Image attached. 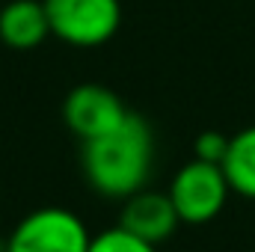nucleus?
Returning <instances> with one entry per match:
<instances>
[{
	"instance_id": "1",
	"label": "nucleus",
	"mask_w": 255,
	"mask_h": 252,
	"mask_svg": "<svg viewBox=\"0 0 255 252\" xmlns=\"http://www.w3.org/2000/svg\"><path fill=\"white\" fill-rule=\"evenodd\" d=\"M154 163V133L148 122L130 113L122 125L83 142L80 166L89 187L104 199H128L145 187Z\"/></svg>"
},
{
	"instance_id": "2",
	"label": "nucleus",
	"mask_w": 255,
	"mask_h": 252,
	"mask_svg": "<svg viewBox=\"0 0 255 252\" xmlns=\"http://www.w3.org/2000/svg\"><path fill=\"white\" fill-rule=\"evenodd\" d=\"M169 199L181 217V223L187 226H205L214 217H220V211L226 208L232 184L226 178V169L220 163H208L193 157L190 163H184L172 181H169Z\"/></svg>"
},
{
	"instance_id": "3",
	"label": "nucleus",
	"mask_w": 255,
	"mask_h": 252,
	"mask_svg": "<svg viewBox=\"0 0 255 252\" xmlns=\"http://www.w3.org/2000/svg\"><path fill=\"white\" fill-rule=\"evenodd\" d=\"M51 36L74 48H95L110 42L122 24L119 0H45Z\"/></svg>"
},
{
	"instance_id": "4",
	"label": "nucleus",
	"mask_w": 255,
	"mask_h": 252,
	"mask_svg": "<svg viewBox=\"0 0 255 252\" xmlns=\"http://www.w3.org/2000/svg\"><path fill=\"white\" fill-rule=\"evenodd\" d=\"M92 235L68 208H39L6 238V252H89Z\"/></svg>"
},
{
	"instance_id": "5",
	"label": "nucleus",
	"mask_w": 255,
	"mask_h": 252,
	"mask_svg": "<svg viewBox=\"0 0 255 252\" xmlns=\"http://www.w3.org/2000/svg\"><path fill=\"white\" fill-rule=\"evenodd\" d=\"M128 116L130 110L125 107V101L101 83H80L63 101V122L80 142L116 130Z\"/></svg>"
},
{
	"instance_id": "6",
	"label": "nucleus",
	"mask_w": 255,
	"mask_h": 252,
	"mask_svg": "<svg viewBox=\"0 0 255 252\" xmlns=\"http://www.w3.org/2000/svg\"><path fill=\"white\" fill-rule=\"evenodd\" d=\"M119 226L128 229L130 235L160 247L163 241H169L175 235V229L181 226V217H178L169 193H157V190L142 187L125 199Z\"/></svg>"
},
{
	"instance_id": "7",
	"label": "nucleus",
	"mask_w": 255,
	"mask_h": 252,
	"mask_svg": "<svg viewBox=\"0 0 255 252\" xmlns=\"http://www.w3.org/2000/svg\"><path fill=\"white\" fill-rule=\"evenodd\" d=\"M51 36L45 0H9L0 9V42L12 51H33Z\"/></svg>"
},
{
	"instance_id": "8",
	"label": "nucleus",
	"mask_w": 255,
	"mask_h": 252,
	"mask_svg": "<svg viewBox=\"0 0 255 252\" xmlns=\"http://www.w3.org/2000/svg\"><path fill=\"white\" fill-rule=\"evenodd\" d=\"M223 169L232 184V193L255 199V125L238 130L229 139V154L223 160Z\"/></svg>"
},
{
	"instance_id": "9",
	"label": "nucleus",
	"mask_w": 255,
	"mask_h": 252,
	"mask_svg": "<svg viewBox=\"0 0 255 252\" xmlns=\"http://www.w3.org/2000/svg\"><path fill=\"white\" fill-rule=\"evenodd\" d=\"M89 252H157V247L142 241V238H136V235H130L122 226H113V229H107V232L92 238Z\"/></svg>"
},
{
	"instance_id": "10",
	"label": "nucleus",
	"mask_w": 255,
	"mask_h": 252,
	"mask_svg": "<svg viewBox=\"0 0 255 252\" xmlns=\"http://www.w3.org/2000/svg\"><path fill=\"white\" fill-rule=\"evenodd\" d=\"M229 139L232 136H226L220 130H202L196 136V142H193V151H196L199 160H208V163H220L223 166V160L229 154Z\"/></svg>"
}]
</instances>
